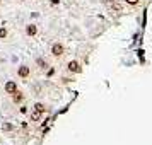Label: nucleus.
Returning a JSON list of instances; mask_svg holds the SVG:
<instances>
[{
    "label": "nucleus",
    "mask_w": 152,
    "mask_h": 145,
    "mask_svg": "<svg viewBox=\"0 0 152 145\" xmlns=\"http://www.w3.org/2000/svg\"><path fill=\"white\" fill-rule=\"evenodd\" d=\"M63 53H65V48H63V44H60V43H55L53 46H51V55L53 56H63Z\"/></svg>",
    "instance_id": "nucleus-1"
},
{
    "label": "nucleus",
    "mask_w": 152,
    "mask_h": 145,
    "mask_svg": "<svg viewBox=\"0 0 152 145\" xmlns=\"http://www.w3.org/2000/svg\"><path fill=\"white\" fill-rule=\"evenodd\" d=\"M17 75L26 80V79H29V77H31V68H29L28 65H22L21 68L17 70Z\"/></svg>",
    "instance_id": "nucleus-2"
},
{
    "label": "nucleus",
    "mask_w": 152,
    "mask_h": 145,
    "mask_svg": "<svg viewBox=\"0 0 152 145\" xmlns=\"http://www.w3.org/2000/svg\"><path fill=\"white\" fill-rule=\"evenodd\" d=\"M15 90H17V84H15L14 80H9V82L5 84V92H7V94H14Z\"/></svg>",
    "instance_id": "nucleus-3"
},
{
    "label": "nucleus",
    "mask_w": 152,
    "mask_h": 145,
    "mask_svg": "<svg viewBox=\"0 0 152 145\" xmlns=\"http://www.w3.org/2000/svg\"><path fill=\"white\" fill-rule=\"evenodd\" d=\"M67 67H69L70 72H75V74H80V72H82L80 65H79V62H75V60H74V62H69V65H67Z\"/></svg>",
    "instance_id": "nucleus-4"
},
{
    "label": "nucleus",
    "mask_w": 152,
    "mask_h": 145,
    "mask_svg": "<svg viewBox=\"0 0 152 145\" xmlns=\"http://www.w3.org/2000/svg\"><path fill=\"white\" fill-rule=\"evenodd\" d=\"M26 34H28V36H36V34H38V28H36L34 24L26 26Z\"/></svg>",
    "instance_id": "nucleus-5"
},
{
    "label": "nucleus",
    "mask_w": 152,
    "mask_h": 145,
    "mask_svg": "<svg viewBox=\"0 0 152 145\" xmlns=\"http://www.w3.org/2000/svg\"><path fill=\"white\" fill-rule=\"evenodd\" d=\"M22 97H24V96H22V92L15 90V92H14V103H21V101H22Z\"/></svg>",
    "instance_id": "nucleus-6"
},
{
    "label": "nucleus",
    "mask_w": 152,
    "mask_h": 145,
    "mask_svg": "<svg viewBox=\"0 0 152 145\" xmlns=\"http://www.w3.org/2000/svg\"><path fill=\"white\" fill-rule=\"evenodd\" d=\"M38 65H39L41 68H48V62L43 60V58H38Z\"/></svg>",
    "instance_id": "nucleus-7"
},
{
    "label": "nucleus",
    "mask_w": 152,
    "mask_h": 145,
    "mask_svg": "<svg viewBox=\"0 0 152 145\" xmlns=\"http://www.w3.org/2000/svg\"><path fill=\"white\" fill-rule=\"evenodd\" d=\"M34 109L39 111V113H45V106H43L41 103H36V104H34Z\"/></svg>",
    "instance_id": "nucleus-8"
},
{
    "label": "nucleus",
    "mask_w": 152,
    "mask_h": 145,
    "mask_svg": "<svg viewBox=\"0 0 152 145\" xmlns=\"http://www.w3.org/2000/svg\"><path fill=\"white\" fill-rule=\"evenodd\" d=\"M39 116H41V113H39V111H34V113L31 114V119H33V121H38V119H39Z\"/></svg>",
    "instance_id": "nucleus-9"
},
{
    "label": "nucleus",
    "mask_w": 152,
    "mask_h": 145,
    "mask_svg": "<svg viewBox=\"0 0 152 145\" xmlns=\"http://www.w3.org/2000/svg\"><path fill=\"white\" fill-rule=\"evenodd\" d=\"M5 36H7V29H5V28H0V38L4 39Z\"/></svg>",
    "instance_id": "nucleus-10"
},
{
    "label": "nucleus",
    "mask_w": 152,
    "mask_h": 145,
    "mask_svg": "<svg viewBox=\"0 0 152 145\" xmlns=\"http://www.w3.org/2000/svg\"><path fill=\"white\" fill-rule=\"evenodd\" d=\"M125 2H126L128 5H137V4L140 2V0H125Z\"/></svg>",
    "instance_id": "nucleus-11"
},
{
    "label": "nucleus",
    "mask_w": 152,
    "mask_h": 145,
    "mask_svg": "<svg viewBox=\"0 0 152 145\" xmlns=\"http://www.w3.org/2000/svg\"><path fill=\"white\" fill-rule=\"evenodd\" d=\"M4 130H12V125H4Z\"/></svg>",
    "instance_id": "nucleus-12"
},
{
    "label": "nucleus",
    "mask_w": 152,
    "mask_h": 145,
    "mask_svg": "<svg viewBox=\"0 0 152 145\" xmlns=\"http://www.w3.org/2000/svg\"><path fill=\"white\" fill-rule=\"evenodd\" d=\"M51 4H58V0H51Z\"/></svg>",
    "instance_id": "nucleus-13"
}]
</instances>
